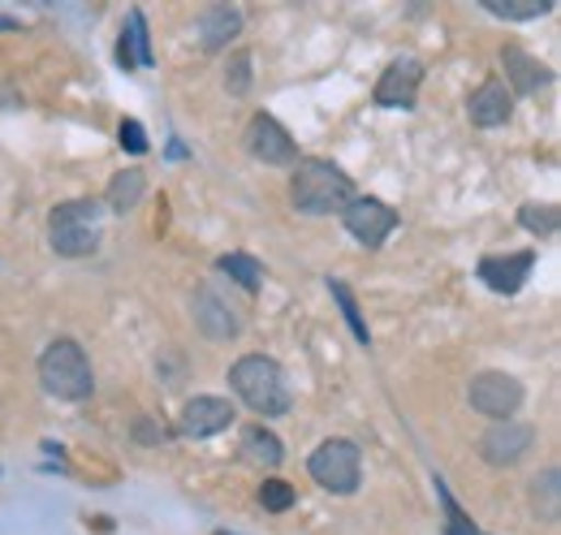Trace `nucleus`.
Returning <instances> with one entry per match:
<instances>
[{"label": "nucleus", "mask_w": 561, "mask_h": 535, "mask_svg": "<svg viewBox=\"0 0 561 535\" xmlns=\"http://www.w3.org/2000/svg\"><path fill=\"white\" fill-rule=\"evenodd\" d=\"M238 454H242V463L264 467V470H273V467L285 463V445H280V436L277 432H268L264 423H255V428H247V432H242Z\"/></svg>", "instance_id": "dca6fc26"}, {"label": "nucleus", "mask_w": 561, "mask_h": 535, "mask_svg": "<svg viewBox=\"0 0 561 535\" xmlns=\"http://www.w3.org/2000/svg\"><path fill=\"white\" fill-rule=\"evenodd\" d=\"M420 82H423L420 61L415 57H398V61H389V69L380 73L371 100H376V109H415Z\"/></svg>", "instance_id": "1a4fd4ad"}, {"label": "nucleus", "mask_w": 561, "mask_h": 535, "mask_svg": "<svg viewBox=\"0 0 561 535\" xmlns=\"http://www.w3.org/2000/svg\"><path fill=\"white\" fill-rule=\"evenodd\" d=\"M229 385H233L238 398L247 401L255 414H264V419H277V414H285L294 406L289 385H285V372H280L273 358H264V354L238 358L229 367Z\"/></svg>", "instance_id": "f03ea898"}, {"label": "nucleus", "mask_w": 561, "mask_h": 535, "mask_svg": "<svg viewBox=\"0 0 561 535\" xmlns=\"http://www.w3.org/2000/svg\"><path fill=\"white\" fill-rule=\"evenodd\" d=\"M311 479L320 483V488H329V492H337V497H351L354 488H358V479H363V454H358V445L346 441V436H333V441H324L316 454H311Z\"/></svg>", "instance_id": "39448f33"}, {"label": "nucleus", "mask_w": 561, "mask_h": 535, "mask_svg": "<svg viewBox=\"0 0 561 535\" xmlns=\"http://www.w3.org/2000/svg\"><path fill=\"white\" fill-rule=\"evenodd\" d=\"M117 61L126 69L139 66V57H135V39H130V31H122V44H117Z\"/></svg>", "instance_id": "c85d7f7f"}, {"label": "nucleus", "mask_w": 561, "mask_h": 535, "mask_svg": "<svg viewBox=\"0 0 561 535\" xmlns=\"http://www.w3.org/2000/svg\"><path fill=\"white\" fill-rule=\"evenodd\" d=\"M510 113H514V95H510V87H505L501 78L480 82V87L471 91V100H467V117H471L480 130H496V126H505V122H510Z\"/></svg>", "instance_id": "9b49d317"}, {"label": "nucleus", "mask_w": 561, "mask_h": 535, "mask_svg": "<svg viewBox=\"0 0 561 535\" xmlns=\"http://www.w3.org/2000/svg\"><path fill=\"white\" fill-rule=\"evenodd\" d=\"M260 505H264L268 514H285V510L294 505V488H289L285 479H264V488H260Z\"/></svg>", "instance_id": "b1692460"}, {"label": "nucleus", "mask_w": 561, "mask_h": 535, "mask_svg": "<svg viewBox=\"0 0 561 535\" xmlns=\"http://www.w3.org/2000/svg\"><path fill=\"white\" fill-rule=\"evenodd\" d=\"M518 225H523L527 234H536V238H553L561 225V216L553 203H527V207L518 212Z\"/></svg>", "instance_id": "4be33fe9"}, {"label": "nucleus", "mask_w": 561, "mask_h": 535, "mask_svg": "<svg viewBox=\"0 0 561 535\" xmlns=\"http://www.w3.org/2000/svg\"><path fill=\"white\" fill-rule=\"evenodd\" d=\"M142 191H147V178H142L139 169H126V173H117V178L108 182V207H113V212H135L142 200Z\"/></svg>", "instance_id": "6ab92c4d"}, {"label": "nucleus", "mask_w": 561, "mask_h": 535, "mask_svg": "<svg viewBox=\"0 0 561 535\" xmlns=\"http://www.w3.org/2000/svg\"><path fill=\"white\" fill-rule=\"evenodd\" d=\"M242 31V13L233 9V4H211L199 13V44L216 53V48H225L233 35Z\"/></svg>", "instance_id": "f3484780"}, {"label": "nucleus", "mask_w": 561, "mask_h": 535, "mask_svg": "<svg viewBox=\"0 0 561 535\" xmlns=\"http://www.w3.org/2000/svg\"><path fill=\"white\" fill-rule=\"evenodd\" d=\"M289 200L307 216H333L354 203V182L333 160H298L289 178Z\"/></svg>", "instance_id": "f257e3e1"}, {"label": "nucleus", "mask_w": 561, "mask_h": 535, "mask_svg": "<svg viewBox=\"0 0 561 535\" xmlns=\"http://www.w3.org/2000/svg\"><path fill=\"white\" fill-rule=\"evenodd\" d=\"M531 488H536V505L545 501V514H549V519H558V467L545 470Z\"/></svg>", "instance_id": "a878e982"}, {"label": "nucleus", "mask_w": 561, "mask_h": 535, "mask_svg": "<svg viewBox=\"0 0 561 535\" xmlns=\"http://www.w3.org/2000/svg\"><path fill=\"white\" fill-rule=\"evenodd\" d=\"M220 535H229V532H220Z\"/></svg>", "instance_id": "7c9ffc66"}, {"label": "nucleus", "mask_w": 561, "mask_h": 535, "mask_svg": "<svg viewBox=\"0 0 561 535\" xmlns=\"http://www.w3.org/2000/svg\"><path fill=\"white\" fill-rule=\"evenodd\" d=\"M329 294H333V303L342 307V320L351 325V333L358 345H371V333H367V320H363V311H358V298H354V289L342 281V276H329Z\"/></svg>", "instance_id": "a211bd4d"}, {"label": "nucleus", "mask_w": 561, "mask_h": 535, "mask_svg": "<svg viewBox=\"0 0 561 535\" xmlns=\"http://www.w3.org/2000/svg\"><path fill=\"white\" fill-rule=\"evenodd\" d=\"M251 53H233L229 57V66H225V91L229 95H247L251 91Z\"/></svg>", "instance_id": "5701e85b"}, {"label": "nucleus", "mask_w": 561, "mask_h": 535, "mask_svg": "<svg viewBox=\"0 0 561 535\" xmlns=\"http://www.w3.org/2000/svg\"><path fill=\"white\" fill-rule=\"evenodd\" d=\"M342 220H346V229H351L354 238L367 247V251H376L393 229H398V212L389 207V203L380 200H363V195H354V203L342 212Z\"/></svg>", "instance_id": "6e6552de"}, {"label": "nucleus", "mask_w": 561, "mask_h": 535, "mask_svg": "<svg viewBox=\"0 0 561 535\" xmlns=\"http://www.w3.org/2000/svg\"><path fill=\"white\" fill-rule=\"evenodd\" d=\"M492 18H505V22H531V18H545L553 9V0H480Z\"/></svg>", "instance_id": "412c9836"}, {"label": "nucleus", "mask_w": 561, "mask_h": 535, "mask_svg": "<svg viewBox=\"0 0 561 535\" xmlns=\"http://www.w3.org/2000/svg\"><path fill=\"white\" fill-rule=\"evenodd\" d=\"M531 441H536V432H531L527 423H518V419H501V423H492L489 432H484L480 454H484L489 467H514V463L531 449Z\"/></svg>", "instance_id": "9d476101"}, {"label": "nucleus", "mask_w": 561, "mask_h": 535, "mask_svg": "<svg viewBox=\"0 0 561 535\" xmlns=\"http://www.w3.org/2000/svg\"><path fill=\"white\" fill-rule=\"evenodd\" d=\"M536 268V251H518V255H489L480 260V281L489 285L492 294H518L523 281Z\"/></svg>", "instance_id": "f8f14e48"}, {"label": "nucleus", "mask_w": 561, "mask_h": 535, "mask_svg": "<svg viewBox=\"0 0 561 535\" xmlns=\"http://www.w3.org/2000/svg\"><path fill=\"white\" fill-rule=\"evenodd\" d=\"M117 138H122V147H126L130 156H142V151H147V130H142L139 122H122Z\"/></svg>", "instance_id": "cd10ccee"}, {"label": "nucleus", "mask_w": 561, "mask_h": 535, "mask_svg": "<svg viewBox=\"0 0 561 535\" xmlns=\"http://www.w3.org/2000/svg\"><path fill=\"white\" fill-rule=\"evenodd\" d=\"M39 385L61 401H82L95 389V372L87 350L73 337H57L44 354H39Z\"/></svg>", "instance_id": "7ed1b4c3"}, {"label": "nucleus", "mask_w": 561, "mask_h": 535, "mask_svg": "<svg viewBox=\"0 0 561 535\" xmlns=\"http://www.w3.org/2000/svg\"><path fill=\"white\" fill-rule=\"evenodd\" d=\"M100 203L95 200H70L61 207H53L48 216V242L57 255L66 260H82V255H95L100 251Z\"/></svg>", "instance_id": "20e7f679"}, {"label": "nucleus", "mask_w": 561, "mask_h": 535, "mask_svg": "<svg viewBox=\"0 0 561 535\" xmlns=\"http://www.w3.org/2000/svg\"><path fill=\"white\" fill-rule=\"evenodd\" d=\"M501 66H505V78H510V87L518 91V95H536L540 87H549L553 82V69L540 66L536 57H527L523 48H501Z\"/></svg>", "instance_id": "2eb2a0df"}, {"label": "nucleus", "mask_w": 561, "mask_h": 535, "mask_svg": "<svg viewBox=\"0 0 561 535\" xmlns=\"http://www.w3.org/2000/svg\"><path fill=\"white\" fill-rule=\"evenodd\" d=\"M195 325H199L211 341H229V337L242 333L238 311H233L216 289H199V294H195Z\"/></svg>", "instance_id": "4468645a"}, {"label": "nucleus", "mask_w": 561, "mask_h": 535, "mask_svg": "<svg viewBox=\"0 0 561 535\" xmlns=\"http://www.w3.org/2000/svg\"><path fill=\"white\" fill-rule=\"evenodd\" d=\"M233 423V406L225 398H191L182 406V432L204 441V436H216Z\"/></svg>", "instance_id": "ddd939ff"}, {"label": "nucleus", "mask_w": 561, "mask_h": 535, "mask_svg": "<svg viewBox=\"0 0 561 535\" xmlns=\"http://www.w3.org/2000/svg\"><path fill=\"white\" fill-rule=\"evenodd\" d=\"M130 39H135V57H139V66L142 69L156 66V53H151V39H147V22H142L139 9L130 13Z\"/></svg>", "instance_id": "bb28decb"}, {"label": "nucleus", "mask_w": 561, "mask_h": 535, "mask_svg": "<svg viewBox=\"0 0 561 535\" xmlns=\"http://www.w3.org/2000/svg\"><path fill=\"white\" fill-rule=\"evenodd\" d=\"M247 151L255 156V160H264V164H273V169H289V164H298V143L289 138V130L280 126L277 117H268V113H255L251 122H247Z\"/></svg>", "instance_id": "0eeeda50"}, {"label": "nucleus", "mask_w": 561, "mask_h": 535, "mask_svg": "<svg viewBox=\"0 0 561 535\" xmlns=\"http://www.w3.org/2000/svg\"><path fill=\"white\" fill-rule=\"evenodd\" d=\"M436 497H440V505H445V519H449V535H480V532H476V523H471V519H467V514L458 510V501L449 497V488H445L440 479H436Z\"/></svg>", "instance_id": "393cba45"}, {"label": "nucleus", "mask_w": 561, "mask_h": 535, "mask_svg": "<svg viewBox=\"0 0 561 535\" xmlns=\"http://www.w3.org/2000/svg\"><path fill=\"white\" fill-rule=\"evenodd\" d=\"M216 268H220L229 281H238L247 294H260V289H264V264L251 260V255H220Z\"/></svg>", "instance_id": "aec40b11"}, {"label": "nucleus", "mask_w": 561, "mask_h": 535, "mask_svg": "<svg viewBox=\"0 0 561 535\" xmlns=\"http://www.w3.org/2000/svg\"><path fill=\"white\" fill-rule=\"evenodd\" d=\"M467 398H471V410H480L484 419L501 423L523 406V385L514 376H505V372H480V376H471Z\"/></svg>", "instance_id": "423d86ee"}, {"label": "nucleus", "mask_w": 561, "mask_h": 535, "mask_svg": "<svg viewBox=\"0 0 561 535\" xmlns=\"http://www.w3.org/2000/svg\"><path fill=\"white\" fill-rule=\"evenodd\" d=\"M0 31H18V22L13 18H0Z\"/></svg>", "instance_id": "c756f323"}]
</instances>
